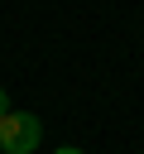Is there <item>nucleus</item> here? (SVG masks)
I'll return each instance as SVG.
<instances>
[{
  "label": "nucleus",
  "instance_id": "1",
  "mask_svg": "<svg viewBox=\"0 0 144 154\" xmlns=\"http://www.w3.org/2000/svg\"><path fill=\"white\" fill-rule=\"evenodd\" d=\"M43 140V120L34 111H5L0 116V154H34Z\"/></svg>",
  "mask_w": 144,
  "mask_h": 154
},
{
  "label": "nucleus",
  "instance_id": "2",
  "mask_svg": "<svg viewBox=\"0 0 144 154\" xmlns=\"http://www.w3.org/2000/svg\"><path fill=\"white\" fill-rule=\"evenodd\" d=\"M5 111H14V106H10V96H5V87H0V116H5Z\"/></svg>",
  "mask_w": 144,
  "mask_h": 154
},
{
  "label": "nucleus",
  "instance_id": "3",
  "mask_svg": "<svg viewBox=\"0 0 144 154\" xmlns=\"http://www.w3.org/2000/svg\"><path fill=\"white\" fill-rule=\"evenodd\" d=\"M53 154H86V149H77V144H62V149H53Z\"/></svg>",
  "mask_w": 144,
  "mask_h": 154
}]
</instances>
